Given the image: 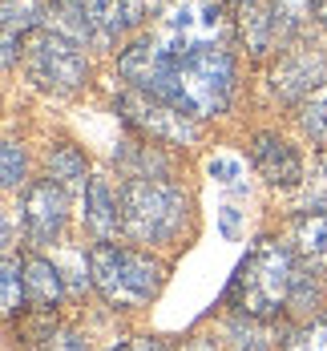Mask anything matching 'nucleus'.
<instances>
[{
	"instance_id": "nucleus-1",
	"label": "nucleus",
	"mask_w": 327,
	"mask_h": 351,
	"mask_svg": "<svg viewBox=\"0 0 327 351\" xmlns=\"http://www.w3.org/2000/svg\"><path fill=\"white\" fill-rule=\"evenodd\" d=\"M295 282H299V267H295V254L275 239H263L254 243V250L239 263L234 279L226 287V303L239 311V315L251 319H275L295 295Z\"/></svg>"
},
{
	"instance_id": "nucleus-2",
	"label": "nucleus",
	"mask_w": 327,
	"mask_h": 351,
	"mask_svg": "<svg viewBox=\"0 0 327 351\" xmlns=\"http://www.w3.org/2000/svg\"><path fill=\"white\" fill-rule=\"evenodd\" d=\"M121 230L134 243H170L186 222V194L162 178H130L121 186Z\"/></svg>"
},
{
	"instance_id": "nucleus-3",
	"label": "nucleus",
	"mask_w": 327,
	"mask_h": 351,
	"mask_svg": "<svg viewBox=\"0 0 327 351\" xmlns=\"http://www.w3.org/2000/svg\"><path fill=\"white\" fill-rule=\"evenodd\" d=\"M89 279H93V287L106 295V303H113V307H142V303H149L162 291L166 271L149 254L101 243L89 250Z\"/></svg>"
},
{
	"instance_id": "nucleus-4",
	"label": "nucleus",
	"mask_w": 327,
	"mask_h": 351,
	"mask_svg": "<svg viewBox=\"0 0 327 351\" xmlns=\"http://www.w3.org/2000/svg\"><path fill=\"white\" fill-rule=\"evenodd\" d=\"M29 73L49 93H77L85 85V77H89V65H85L77 40L45 29V33H36L29 40Z\"/></svg>"
},
{
	"instance_id": "nucleus-5",
	"label": "nucleus",
	"mask_w": 327,
	"mask_h": 351,
	"mask_svg": "<svg viewBox=\"0 0 327 351\" xmlns=\"http://www.w3.org/2000/svg\"><path fill=\"white\" fill-rule=\"evenodd\" d=\"M222 33H226V12L218 0H178L162 16L158 40L170 53H190V49L222 45Z\"/></svg>"
},
{
	"instance_id": "nucleus-6",
	"label": "nucleus",
	"mask_w": 327,
	"mask_h": 351,
	"mask_svg": "<svg viewBox=\"0 0 327 351\" xmlns=\"http://www.w3.org/2000/svg\"><path fill=\"white\" fill-rule=\"evenodd\" d=\"M117 109L142 130L149 138H162V141H174V145H190L198 138V121L190 113H182L178 106L154 97V93H142V89H130L117 97Z\"/></svg>"
},
{
	"instance_id": "nucleus-7",
	"label": "nucleus",
	"mask_w": 327,
	"mask_h": 351,
	"mask_svg": "<svg viewBox=\"0 0 327 351\" xmlns=\"http://www.w3.org/2000/svg\"><path fill=\"white\" fill-rule=\"evenodd\" d=\"M65 218H69V198H65V186L45 178L29 186L25 194V234L33 243H57L61 230H65Z\"/></svg>"
},
{
	"instance_id": "nucleus-8",
	"label": "nucleus",
	"mask_w": 327,
	"mask_h": 351,
	"mask_svg": "<svg viewBox=\"0 0 327 351\" xmlns=\"http://www.w3.org/2000/svg\"><path fill=\"white\" fill-rule=\"evenodd\" d=\"M327 77V53L324 49H295L291 57L279 61V69L271 73V85H275V93L279 97H303V93H311V85L315 81H324Z\"/></svg>"
},
{
	"instance_id": "nucleus-9",
	"label": "nucleus",
	"mask_w": 327,
	"mask_h": 351,
	"mask_svg": "<svg viewBox=\"0 0 327 351\" xmlns=\"http://www.w3.org/2000/svg\"><path fill=\"white\" fill-rule=\"evenodd\" d=\"M251 162L271 186H299L307 178L299 154H295V145H287L279 134H258L251 145Z\"/></svg>"
},
{
	"instance_id": "nucleus-10",
	"label": "nucleus",
	"mask_w": 327,
	"mask_h": 351,
	"mask_svg": "<svg viewBox=\"0 0 327 351\" xmlns=\"http://www.w3.org/2000/svg\"><path fill=\"white\" fill-rule=\"evenodd\" d=\"M85 226L97 239L117 234V226H121V198H113V190L101 174H93L85 186Z\"/></svg>"
},
{
	"instance_id": "nucleus-11",
	"label": "nucleus",
	"mask_w": 327,
	"mask_h": 351,
	"mask_svg": "<svg viewBox=\"0 0 327 351\" xmlns=\"http://www.w3.org/2000/svg\"><path fill=\"white\" fill-rule=\"evenodd\" d=\"M234 25L247 40L251 53H267L275 40V21L271 8H263V0H234Z\"/></svg>"
},
{
	"instance_id": "nucleus-12",
	"label": "nucleus",
	"mask_w": 327,
	"mask_h": 351,
	"mask_svg": "<svg viewBox=\"0 0 327 351\" xmlns=\"http://www.w3.org/2000/svg\"><path fill=\"white\" fill-rule=\"evenodd\" d=\"M25 299L36 311H53L61 299V271L45 258H25Z\"/></svg>"
},
{
	"instance_id": "nucleus-13",
	"label": "nucleus",
	"mask_w": 327,
	"mask_h": 351,
	"mask_svg": "<svg viewBox=\"0 0 327 351\" xmlns=\"http://www.w3.org/2000/svg\"><path fill=\"white\" fill-rule=\"evenodd\" d=\"M40 4L36 0H4V65L12 69L16 61V36H25L29 29L40 25Z\"/></svg>"
},
{
	"instance_id": "nucleus-14",
	"label": "nucleus",
	"mask_w": 327,
	"mask_h": 351,
	"mask_svg": "<svg viewBox=\"0 0 327 351\" xmlns=\"http://www.w3.org/2000/svg\"><path fill=\"white\" fill-rule=\"evenodd\" d=\"M85 12H89V40L97 49H109L125 25V12H121V0H85Z\"/></svg>"
},
{
	"instance_id": "nucleus-15",
	"label": "nucleus",
	"mask_w": 327,
	"mask_h": 351,
	"mask_svg": "<svg viewBox=\"0 0 327 351\" xmlns=\"http://www.w3.org/2000/svg\"><path fill=\"white\" fill-rule=\"evenodd\" d=\"M49 178L53 182H61V186H73V190H81V198H85V158L77 154V145H57L53 154H49Z\"/></svg>"
},
{
	"instance_id": "nucleus-16",
	"label": "nucleus",
	"mask_w": 327,
	"mask_h": 351,
	"mask_svg": "<svg viewBox=\"0 0 327 351\" xmlns=\"http://www.w3.org/2000/svg\"><path fill=\"white\" fill-rule=\"evenodd\" d=\"M49 25H53V33L69 36V40H89V12H85V0H57L53 12H49Z\"/></svg>"
},
{
	"instance_id": "nucleus-17",
	"label": "nucleus",
	"mask_w": 327,
	"mask_h": 351,
	"mask_svg": "<svg viewBox=\"0 0 327 351\" xmlns=\"http://www.w3.org/2000/svg\"><path fill=\"white\" fill-rule=\"evenodd\" d=\"M315 12V0H271V21H275V40L295 36Z\"/></svg>"
},
{
	"instance_id": "nucleus-18",
	"label": "nucleus",
	"mask_w": 327,
	"mask_h": 351,
	"mask_svg": "<svg viewBox=\"0 0 327 351\" xmlns=\"http://www.w3.org/2000/svg\"><path fill=\"white\" fill-rule=\"evenodd\" d=\"M295 239H299V246H303V254H311V258H327V210L299 218Z\"/></svg>"
},
{
	"instance_id": "nucleus-19",
	"label": "nucleus",
	"mask_w": 327,
	"mask_h": 351,
	"mask_svg": "<svg viewBox=\"0 0 327 351\" xmlns=\"http://www.w3.org/2000/svg\"><path fill=\"white\" fill-rule=\"evenodd\" d=\"M4 315L12 319L16 311H21V303H29L25 299V263H16V254L8 250L4 254Z\"/></svg>"
},
{
	"instance_id": "nucleus-20",
	"label": "nucleus",
	"mask_w": 327,
	"mask_h": 351,
	"mask_svg": "<svg viewBox=\"0 0 327 351\" xmlns=\"http://www.w3.org/2000/svg\"><path fill=\"white\" fill-rule=\"evenodd\" d=\"M303 130L315 141H327V81L315 85L303 101Z\"/></svg>"
},
{
	"instance_id": "nucleus-21",
	"label": "nucleus",
	"mask_w": 327,
	"mask_h": 351,
	"mask_svg": "<svg viewBox=\"0 0 327 351\" xmlns=\"http://www.w3.org/2000/svg\"><path fill=\"white\" fill-rule=\"evenodd\" d=\"M258 323H263V319H251V315L234 319V323H230V348L234 351H267L271 348Z\"/></svg>"
},
{
	"instance_id": "nucleus-22",
	"label": "nucleus",
	"mask_w": 327,
	"mask_h": 351,
	"mask_svg": "<svg viewBox=\"0 0 327 351\" xmlns=\"http://www.w3.org/2000/svg\"><path fill=\"white\" fill-rule=\"evenodd\" d=\"M303 210L307 214L327 210V162H319L311 174L303 178Z\"/></svg>"
},
{
	"instance_id": "nucleus-23",
	"label": "nucleus",
	"mask_w": 327,
	"mask_h": 351,
	"mask_svg": "<svg viewBox=\"0 0 327 351\" xmlns=\"http://www.w3.org/2000/svg\"><path fill=\"white\" fill-rule=\"evenodd\" d=\"M287 351H327V319H307L291 335Z\"/></svg>"
},
{
	"instance_id": "nucleus-24",
	"label": "nucleus",
	"mask_w": 327,
	"mask_h": 351,
	"mask_svg": "<svg viewBox=\"0 0 327 351\" xmlns=\"http://www.w3.org/2000/svg\"><path fill=\"white\" fill-rule=\"evenodd\" d=\"M210 178L222 182L226 190H243V186H247V170H243V162H239V158H230V154L210 158Z\"/></svg>"
},
{
	"instance_id": "nucleus-25",
	"label": "nucleus",
	"mask_w": 327,
	"mask_h": 351,
	"mask_svg": "<svg viewBox=\"0 0 327 351\" xmlns=\"http://www.w3.org/2000/svg\"><path fill=\"white\" fill-rule=\"evenodd\" d=\"M21 178H25V149L16 141H4V186L12 190Z\"/></svg>"
},
{
	"instance_id": "nucleus-26",
	"label": "nucleus",
	"mask_w": 327,
	"mask_h": 351,
	"mask_svg": "<svg viewBox=\"0 0 327 351\" xmlns=\"http://www.w3.org/2000/svg\"><path fill=\"white\" fill-rule=\"evenodd\" d=\"M162 0H121V12H125V25H142L149 12H158Z\"/></svg>"
},
{
	"instance_id": "nucleus-27",
	"label": "nucleus",
	"mask_w": 327,
	"mask_h": 351,
	"mask_svg": "<svg viewBox=\"0 0 327 351\" xmlns=\"http://www.w3.org/2000/svg\"><path fill=\"white\" fill-rule=\"evenodd\" d=\"M40 351H85V343H81L77 335H69V331H61V335H49V339L40 343Z\"/></svg>"
},
{
	"instance_id": "nucleus-28",
	"label": "nucleus",
	"mask_w": 327,
	"mask_h": 351,
	"mask_svg": "<svg viewBox=\"0 0 327 351\" xmlns=\"http://www.w3.org/2000/svg\"><path fill=\"white\" fill-rule=\"evenodd\" d=\"M109 351H162L154 339H130V343H117V348H109Z\"/></svg>"
},
{
	"instance_id": "nucleus-29",
	"label": "nucleus",
	"mask_w": 327,
	"mask_h": 351,
	"mask_svg": "<svg viewBox=\"0 0 327 351\" xmlns=\"http://www.w3.org/2000/svg\"><path fill=\"white\" fill-rule=\"evenodd\" d=\"M182 351H222V348H218L215 339H206V335H198V339H190V343H186Z\"/></svg>"
},
{
	"instance_id": "nucleus-30",
	"label": "nucleus",
	"mask_w": 327,
	"mask_h": 351,
	"mask_svg": "<svg viewBox=\"0 0 327 351\" xmlns=\"http://www.w3.org/2000/svg\"><path fill=\"white\" fill-rule=\"evenodd\" d=\"M234 226H239V218H234V206H226V214H222V230H226V234H234Z\"/></svg>"
},
{
	"instance_id": "nucleus-31",
	"label": "nucleus",
	"mask_w": 327,
	"mask_h": 351,
	"mask_svg": "<svg viewBox=\"0 0 327 351\" xmlns=\"http://www.w3.org/2000/svg\"><path fill=\"white\" fill-rule=\"evenodd\" d=\"M315 16H324L327 21V0H315Z\"/></svg>"
}]
</instances>
